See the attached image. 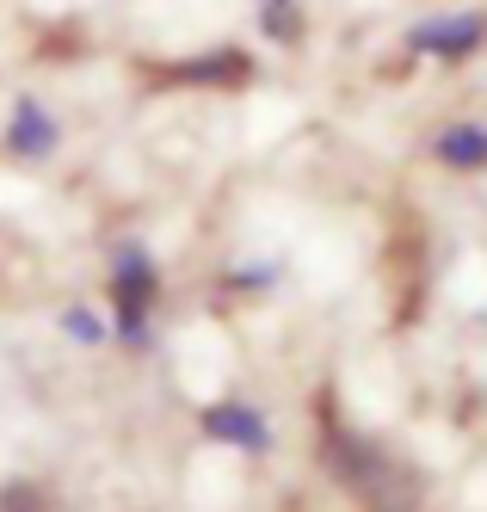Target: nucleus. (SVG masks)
Returning <instances> with one entry per match:
<instances>
[{"label": "nucleus", "instance_id": "5", "mask_svg": "<svg viewBox=\"0 0 487 512\" xmlns=\"http://www.w3.org/2000/svg\"><path fill=\"white\" fill-rule=\"evenodd\" d=\"M68 142V124L62 112L44 99V93H13L7 112H0V155L13 167H50Z\"/></svg>", "mask_w": 487, "mask_h": 512}, {"label": "nucleus", "instance_id": "2", "mask_svg": "<svg viewBox=\"0 0 487 512\" xmlns=\"http://www.w3.org/2000/svg\"><path fill=\"white\" fill-rule=\"evenodd\" d=\"M99 290H105V321H111V352L142 364L161 346V315H167V266L155 241L142 235H111L99 253Z\"/></svg>", "mask_w": 487, "mask_h": 512}, {"label": "nucleus", "instance_id": "9", "mask_svg": "<svg viewBox=\"0 0 487 512\" xmlns=\"http://www.w3.org/2000/svg\"><path fill=\"white\" fill-rule=\"evenodd\" d=\"M284 278H290V260H284V253H247V260H229V266H222V290H229V297H241V303H266Z\"/></svg>", "mask_w": 487, "mask_h": 512}, {"label": "nucleus", "instance_id": "6", "mask_svg": "<svg viewBox=\"0 0 487 512\" xmlns=\"http://www.w3.org/2000/svg\"><path fill=\"white\" fill-rule=\"evenodd\" d=\"M401 44H407V56H426V62H438V68H463V62L481 56V44H487V13H475V7L426 13V19H414V25L401 31Z\"/></svg>", "mask_w": 487, "mask_h": 512}, {"label": "nucleus", "instance_id": "4", "mask_svg": "<svg viewBox=\"0 0 487 512\" xmlns=\"http://www.w3.org/2000/svg\"><path fill=\"white\" fill-rule=\"evenodd\" d=\"M192 432L204 438V445H216V451H235V457H247V463H266V457L278 451L272 408H266L259 395H241V389L198 401V408H192Z\"/></svg>", "mask_w": 487, "mask_h": 512}, {"label": "nucleus", "instance_id": "7", "mask_svg": "<svg viewBox=\"0 0 487 512\" xmlns=\"http://www.w3.org/2000/svg\"><path fill=\"white\" fill-rule=\"evenodd\" d=\"M432 161L444 173H487V124L475 118H451V124H438L432 130Z\"/></svg>", "mask_w": 487, "mask_h": 512}, {"label": "nucleus", "instance_id": "3", "mask_svg": "<svg viewBox=\"0 0 487 512\" xmlns=\"http://www.w3.org/2000/svg\"><path fill=\"white\" fill-rule=\"evenodd\" d=\"M253 81H259V56L247 44H204L148 62V87L161 93H247Z\"/></svg>", "mask_w": 487, "mask_h": 512}, {"label": "nucleus", "instance_id": "12", "mask_svg": "<svg viewBox=\"0 0 487 512\" xmlns=\"http://www.w3.org/2000/svg\"><path fill=\"white\" fill-rule=\"evenodd\" d=\"M56 512H93V506H81V500H62V506H56Z\"/></svg>", "mask_w": 487, "mask_h": 512}, {"label": "nucleus", "instance_id": "10", "mask_svg": "<svg viewBox=\"0 0 487 512\" xmlns=\"http://www.w3.org/2000/svg\"><path fill=\"white\" fill-rule=\"evenodd\" d=\"M56 340L62 346H74V352H111V321H105V303H93V297H68L62 309H56Z\"/></svg>", "mask_w": 487, "mask_h": 512}, {"label": "nucleus", "instance_id": "8", "mask_svg": "<svg viewBox=\"0 0 487 512\" xmlns=\"http://www.w3.org/2000/svg\"><path fill=\"white\" fill-rule=\"evenodd\" d=\"M253 31L272 50H303L309 44V0H253Z\"/></svg>", "mask_w": 487, "mask_h": 512}, {"label": "nucleus", "instance_id": "11", "mask_svg": "<svg viewBox=\"0 0 487 512\" xmlns=\"http://www.w3.org/2000/svg\"><path fill=\"white\" fill-rule=\"evenodd\" d=\"M56 506H62V494L44 475H31V469L0 475V512H56Z\"/></svg>", "mask_w": 487, "mask_h": 512}, {"label": "nucleus", "instance_id": "1", "mask_svg": "<svg viewBox=\"0 0 487 512\" xmlns=\"http://www.w3.org/2000/svg\"><path fill=\"white\" fill-rule=\"evenodd\" d=\"M315 463H321L364 512H420V506H426L420 469L407 463V457H395L383 438H370L364 426L340 420L333 408L315 414Z\"/></svg>", "mask_w": 487, "mask_h": 512}]
</instances>
